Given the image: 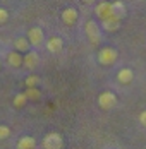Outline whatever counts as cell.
Returning <instances> with one entry per match:
<instances>
[{
	"label": "cell",
	"instance_id": "3",
	"mask_svg": "<svg viewBox=\"0 0 146 149\" xmlns=\"http://www.w3.org/2000/svg\"><path fill=\"white\" fill-rule=\"evenodd\" d=\"M117 94L114 91H103L100 93V96H98V106L105 110V111H108V110H114L117 106Z\"/></svg>",
	"mask_w": 146,
	"mask_h": 149
},
{
	"label": "cell",
	"instance_id": "7",
	"mask_svg": "<svg viewBox=\"0 0 146 149\" xmlns=\"http://www.w3.org/2000/svg\"><path fill=\"white\" fill-rule=\"evenodd\" d=\"M60 19H62V22H64L65 26H74V24L77 22V19H79V12H77V9H74V7H67V9L62 10Z\"/></svg>",
	"mask_w": 146,
	"mask_h": 149
},
{
	"label": "cell",
	"instance_id": "5",
	"mask_svg": "<svg viewBox=\"0 0 146 149\" xmlns=\"http://www.w3.org/2000/svg\"><path fill=\"white\" fill-rule=\"evenodd\" d=\"M64 139L58 132H50L43 137V149H62Z\"/></svg>",
	"mask_w": 146,
	"mask_h": 149
},
{
	"label": "cell",
	"instance_id": "21",
	"mask_svg": "<svg viewBox=\"0 0 146 149\" xmlns=\"http://www.w3.org/2000/svg\"><path fill=\"white\" fill-rule=\"evenodd\" d=\"M139 122H141V125H145L146 127V110L141 111V115H139Z\"/></svg>",
	"mask_w": 146,
	"mask_h": 149
},
{
	"label": "cell",
	"instance_id": "8",
	"mask_svg": "<svg viewBox=\"0 0 146 149\" xmlns=\"http://www.w3.org/2000/svg\"><path fill=\"white\" fill-rule=\"evenodd\" d=\"M5 60H7V65L9 67H12V69H19V67H22V63H24V55L22 53H19V52H9L7 55H5Z\"/></svg>",
	"mask_w": 146,
	"mask_h": 149
},
{
	"label": "cell",
	"instance_id": "17",
	"mask_svg": "<svg viewBox=\"0 0 146 149\" xmlns=\"http://www.w3.org/2000/svg\"><path fill=\"white\" fill-rule=\"evenodd\" d=\"M112 7H114V15H115L117 19L122 21V17L126 15V7H124V3H122V2H114Z\"/></svg>",
	"mask_w": 146,
	"mask_h": 149
},
{
	"label": "cell",
	"instance_id": "23",
	"mask_svg": "<svg viewBox=\"0 0 146 149\" xmlns=\"http://www.w3.org/2000/svg\"><path fill=\"white\" fill-rule=\"evenodd\" d=\"M0 69H2V60H0Z\"/></svg>",
	"mask_w": 146,
	"mask_h": 149
},
{
	"label": "cell",
	"instance_id": "4",
	"mask_svg": "<svg viewBox=\"0 0 146 149\" xmlns=\"http://www.w3.org/2000/svg\"><path fill=\"white\" fill-rule=\"evenodd\" d=\"M28 41L31 46H34V48H40L41 45H45V33L41 28H38V26H33V28H29L28 29Z\"/></svg>",
	"mask_w": 146,
	"mask_h": 149
},
{
	"label": "cell",
	"instance_id": "15",
	"mask_svg": "<svg viewBox=\"0 0 146 149\" xmlns=\"http://www.w3.org/2000/svg\"><path fill=\"white\" fill-rule=\"evenodd\" d=\"M24 94H26L28 101H38V100L41 98V91H40V88H26Z\"/></svg>",
	"mask_w": 146,
	"mask_h": 149
},
{
	"label": "cell",
	"instance_id": "18",
	"mask_svg": "<svg viewBox=\"0 0 146 149\" xmlns=\"http://www.w3.org/2000/svg\"><path fill=\"white\" fill-rule=\"evenodd\" d=\"M26 103H28V98H26L24 93H17L14 96V100H12V104H14L15 108H22Z\"/></svg>",
	"mask_w": 146,
	"mask_h": 149
},
{
	"label": "cell",
	"instance_id": "11",
	"mask_svg": "<svg viewBox=\"0 0 146 149\" xmlns=\"http://www.w3.org/2000/svg\"><path fill=\"white\" fill-rule=\"evenodd\" d=\"M117 81H119L120 84H131L132 81H134V72H132V69H129V67L120 69V70L117 72Z\"/></svg>",
	"mask_w": 146,
	"mask_h": 149
},
{
	"label": "cell",
	"instance_id": "19",
	"mask_svg": "<svg viewBox=\"0 0 146 149\" xmlns=\"http://www.w3.org/2000/svg\"><path fill=\"white\" fill-rule=\"evenodd\" d=\"M11 134H12V130H11V127H9V125H0V141L9 139Z\"/></svg>",
	"mask_w": 146,
	"mask_h": 149
},
{
	"label": "cell",
	"instance_id": "1",
	"mask_svg": "<svg viewBox=\"0 0 146 149\" xmlns=\"http://www.w3.org/2000/svg\"><path fill=\"white\" fill-rule=\"evenodd\" d=\"M117 58H119V52H117L115 48H112V46H103L96 53V60L103 67H108V65L115 63Z\"/></svg>",
	"mask_w": 146,
	"mask_h": 149
},
{
	"label": "cell",
	"instance_id": "9",
	"mask_svg": "<svg viewBox=\"0 0 146 149\" xmlns=\"http://www.w3.org/2000/svg\"><path fill=\"white\" fill-rule=\"evenodd\" d=\"M45 46H46V50L50 53H60L62 48H64V40L60 36H52V38H48L45 41Z\"/></svg>",
	"mask_w": 146,
	"mask_h": 149
},
{
	"label": "cell",
	"instance_id": "12",
	"mask_svg": "<svg viewBox=\"0 0 146 149\" xmlns=\"http://www.w3.org/2000/svg\"><path fill=\"white\" fill-rule=\"evenodd\" d=\"M120 24H122L120 19H117V17H110V19H107V21H103L102 22V31L105 29L107 33H115V31L120 29Z\"/></svg>",
	"mask_w": 146,
	"mask_h": 149
},
{
	"label": "cell",
	"instance_id": "10",
	"mask_svg": "<svg viewBox=\"0 0 146 149\" xmlns=\"http://www.w3.org/2000/svg\"><path fill=\"white\" fill-rule=\"evenodd\" d=\"M38 63H40V55L34 52V50H29L28 53L24 55V67L28 69V70H34L36 67H38Z\"/></svg>",
	"mask_w": 146,
	"mask_h": 149
},
{
	"label": "cell",
	"instance_id": "6",
	"mask_svg": "<svg viewBox=\"0 0 146 149\" xmlns=\"http://www.w3.org/2000/svg\"><path fill=\"white\" fill-rule=\"evenodd\" d=\"M95 15L100 19V21H107L110 17H115L114 15V7L110 2H98V5L95 7Z\"/></svg>",
	"mask_w": 146,
	"mask_h": 149
},
{
	"label": "cell",
	"instance_id": "13",
	"mask_svg": "<svg viewBox=\"0 0 146 149\" xmlns=\"http://www.w3.org/2000/svg\"><path fill=\"white\" fill-rule=\"evenodd\" d=\"M15 149H36V139L31 137V135H22L17 141Z\"/></svg>",
	"mask_w": 146,
	"mask_h": 149
},
{
	"label": "cell",
	"instance_id": "22",
	"mask_svg": "<svg viewBox=\"0 0 146 149\" xmlns=\"http://www.w3.org/2000/svg\"><path fill=\"white\" fill-rule=\"evenodd\" d=\"M84 2H86V3H95L96 0H84Z\"/></svg>",
	"mask_w": 146,
	"mask_h": 149
},
{
	"label": "cell",
	"instance_id": "2",
	"mask_svg": "<svg viewBox=\"0 0 146 149\" xmlns=\"http://www.w3.org/2000/svg\"><path fill=\"white\" fill-rule=\"evenodd\" d=\"M84 33H86L89 43H93V45H100V43H102L103 33H102V28L96 24V21H93V19L86 21V24H84Z\"/></svg>",
	"mask_w": 146,
	"mask_h": 149
},
{
	"label": "cell",
	"instance_id": "14",
	"mask_svg": "<svg viewBox=\"0 0 146 149\" xmlns=\"http://www.w3.org/2000/svg\"><path fill=\"white\" fill-rule=\"evenodd\" d=\"M29 48H31V45H29L28 38L19 36V38H15V40H14V50H15V52H19V53L26 55V53L29 52Z\"/></svg>",
	"mask_w": 146,
	"mask_h": 149
},
{
	"label": "cell",
	"instance_id": "20",
	"mask_svg": "<svg viewBox=\"0 0 146 149\" xmlns=\"http://www.w3.org/2000/svg\"><path fill=\"white\" fill-rule=\"evenodd\" d=\"M7 21H9V10L4 9V7H0V24H4Z\"/></svg>",
	"mask_w": 146,
	"mask_h": 149
},
{
	"label": "cell",
	"instance_id": "16",
	"mask_svg": "<svg viewBox=\"0 0 146 149\" xmlns=\"http://www.w3.org/2000/svg\"><path fill=\"white\" fill-rule=\"evenodd\" d=\"M41 82V79H40V75L38 74H29L26 79H24V84H26V88H38V84Z\"/></svg>",
	"mask_w": 146,
	"mask_h": 149
}]
</instances>
